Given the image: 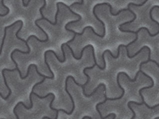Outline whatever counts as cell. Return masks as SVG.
I'll return each instance as SVG.
<instances>
[{"label": "cell", "mask_w": 159, "mask_h": 119, "mask_svg": "<svg viewBox=\"0 0 159 119\" xmlns=\"http://www.w3.org/2000/svg\"><path fill=\"white\" fill-rule=\"evenodd\" d=\"M139 71L137 72L136 73V75H135V79H131L130 78V76H129L126 72H119V73H118V75H117V79H116V81H117V84H118V86H119V87L122 90V95H120L119 97H118V98H107V94H106V92H104V98H105V99L103 101V102H101V103H99L97 105H96V111L99 113V114H100V118H103V116H102V114H101V112H100V110H99V106H100V105H103V104H104L107 101H115V100H119V99H121L124 96V94H125V90H124V88L121 86V84H120V83H119V75H124L126 76V77L128 79V80L130 82H131V83H134V82H135L136 80H137V78L139 77Z\"/></svg>", "instance_id": "obj_1"}, {"label": "cell", "mask_w": 159, "mask_h": 119, "mask_svg": "<svg viewBox=\"0 0 159 119\" xmlns=\"http://www.w3.org/2000/svg\"><path fill=\"white\" fill-rule=\"evenodd\" d=\"M21 20H18V21H16V22H14L13 24L10 25H8V26H6L5 28H4V35H3V38H2V44H1V46H0V56H1V54H2V48H3V45H4V42H5V39H6V31H7V29L12 27V26H14V25H16L17 23H18V22H21Z\"/></svg>", "instance_id": "obj_2"}, {"label": "cell", "mask_w": 159, "mask_h": 119, "mask_svg": "<svg viewBox=\"0 0 159 119\" xmlns=\"http://www.w3.org/2000/svg\"><path fill=\"white\" fill-rule=\"evenodd\" d=\"M126 49V50H127V57L128 58H130V59H132V58H134V57H135L137 55H139L142 51H143L144 49H147L148 50H149V53H151V50H150V47H148V46H143V47H142V49L139 51V52H137L135 54H134L133 55V56H131L130 55V53H129V49H128V47H127V48H125Z\"/></svg>", "instance_id": "obj_3"}, {"label": "cell", "mask_w": 159, "mask_h": 119, "mask_svg": "<svg viewBox=\"0 0 159 119\" xmlns=\"http://www.w3.org/2000/svg\"><path fill=\"white\" fill-rule=\"evenodd\" d=\"M59 3H60V4H61V5H62V6H65V7L67 8V9H68V10H69V11H70V12L72 13V14H73V15H76V16H77V17H78V18H79L80 19H81V16H80V15L79 14H76V13H75V12H74L73 10H72L71 9V7H70L69 6H67V5H66V4H64V2H59Z\"/></svg>", "instance_id": "obj_4"}, {"label": "cell", "mask_w": 159, "mask_h": 119, "mask_svg": "<svg viewBox=\"0 0 159 119\" xmlns=\"http://www.w3.org/2000/svg\"><path fill=\"white\" fill-rule=\"evenodd\" d=\"M114 115V114H107V116H105V117H103L102 118H100V119H106V118H109L110 116H113ZM82 119H92L91 117H89V116H84Z\"/></svg>", "instance_id": "obj_5"}, {"label": "cell", "mask_w": 159, "mask_h": 119, "mask_svg": "<svg viewBox=\"0 0 159 119\" xmlns=\"http://www.w3.org/2000/svg\"><path fill=\"white\" fill-rule=\"evenodd\" d=\"M127 107H128V108H129V109H130L131 111L133 113V117H132L131 119H135V117H136V114H135V112L134 111V110H133V108L131 107V104H130V103H127Z\"/></svg>", "instance_id": "obj_6"}, {"label": "cell", "mask_w": 159, "mask_h": 119, "mask_svg": "<svg viewBox=\"0 0 159 119\" xmlns=\"http://www.w3.org/2000/svg\"><path fill=\"white\" fill-rule=\"evenodd\" d=\"M0 96H2V94L1 92H0Z\"/></svg>", "instance_id": "obj_7"}]
</instances>
